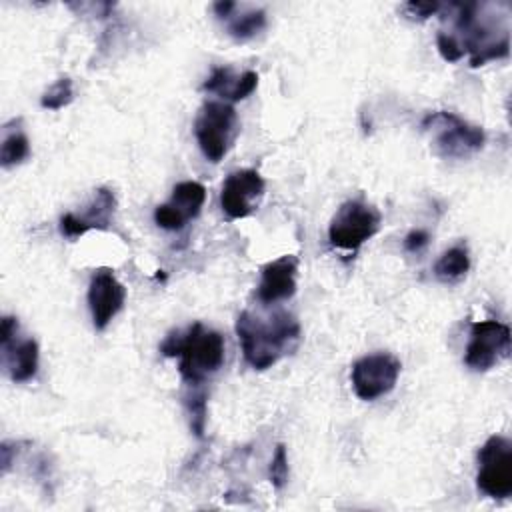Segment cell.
<instances>
[{"instance_id": "obj_1", "label": "cell", "mask_w": 512, "mask_h": 512, "mask_svg": "<svg viewBox=\"0 0 512 512\" xmlns=\"http://www.w3.org/2000/svg\"><path fill=\"white\" fill-rule=\"evenodd\" d=\"M236 334L244 360L254 370H268L298 346L300 324L288 312L262 316L242 310L236 320Z\"/></svg>"}, {"instance_id": "obj_2", "label": "cell", "mask_w": 512, "mask_h": 512, "mask_svg": "<svg viewBox=\"0 0 512 512\" xmlns=\"http://www.w3.org/2000/svg\"><path fill=\"white\" fill-rule=\"evenodd\" d=\"M168 358L178 356V372L186 384H202L224 364V338L220 332L194 322L184 332L176 330L160 344Z\"/></svg>"}, {"instance_id": "obj_3", "label": "cell", "mask_w": 512, "mask_h": 512, "mask_svg": "<svg viewBox=\"0 0 512 512\" xmlns=\"http://www.w3.org/2000/svg\"><path fill=\"white\" fill-rule=\"evenodd\" d=\"M422 128L430 134L432 148L442 158H468L482 150L486 142V134L480 126L446 110L430 112L422 120Z\"/></svg>"}, {"instance_id": "obj_4", "label": "cell", "mask_w": 512, "mask_h": 512, "mask_svg": "<svg viewBox=\"0 0 512 512\" xmlns=\"http://www.w3.org/2000/svg\"><path fill=\"white\" fill-rule=\"evenodd\" d=\"M194 134L206 160L220 162L236 136V110L224 100H208L196 114Z\"/></svg>"}, {"instance_id": "obj_5", "label": "cell", "mask_w": 512, "mask_h": 512, "mask_svg": "<svg viewBox=\"0 0 512 512\" xmlns=\"http://www.w3.org/2000/svg\"><path fill=\"white\" fill-rule=\"evenodd\" d=\"M380 212L362 200L344 202L328 224V240L334 248L356 252L380 230Z\"/></svg>"}, {"instance_id": "obj_6", "label": "cell", "mask_w": 512, "mask_h": 512, "mask_svg": "<svg viewBox=\"0 0 512 512\" xmlns=\"http://www.w3.org/2000/svg\"><path fill=\"white\" fill-rule=\"evenodd\" d=\"M476 486L490 498L512 496V442L506 436H490L478 450Z\"/></svg>"}, {"instance_id": "obj_7", "label": "cell", "mask_w": 512, "mask_h": 512, "mask_svg": "<svg viewBox=\"0 0 512 512\" xmlns=\"http://www.w3.org/2000/svg\"><path fill=\"white\" fill-rule=\"evenodd\" d=\"M400 370V360L388 352H376L358 358L350 370L354 394L366 402L386 396L396 386Z\"/></svg>"}, {"instance_id": "obj_8", "label": "cell", "mask_w": 512, "mask_h": 512, "mask_svg": "<svg viewBox=\"0 0 512 512\" xmlns=\"http://www.w3.org/2000/svg\"><path fill=\"white\" fill-rule=\"evenodd\" d=\"M510 354V328L498 320L474 322L464 362L474 372H486Z\"/></svg>"}, {"instance_id": "obj_9", "label": "cell", "mask_w": 512, "mask_h": 512, "mask_svg": "<svg viewBox=\"0 0 512 512\" xmlns=\"http://www.w3.org/2000/svg\"><path fill=\"white\" fill-rule=\"evenodd\" d=\"M264 190V178L256 170L244 168L230 172L220 190L222 212L232 220L250 216L254 210H258Z\"/></svg>"}, {"instance_id": "obj_10", "label": "cell", "mask_w": 512, "mask_h": 512, "mask_svg": "<svg viewBox=\"0 0 512 512\" xmlns=\"http://www.w3.org/2000/svg\"><path fill=\"white\" fill-rule=\"evenodd\" d=\"M206 202V188L200 182L186 180L178 182L172 190L168 202L156 206L154 222L170 232L182 230L190 220H194Z\"/></svg>"}, {"instance_id": "obj_11", "label": "cell", "mask_w": 512, "mask_h": 512, "mask_svg": "<svg viewBox=\"0 0 512 512\" xmlns=\"http://www.w3.org/2000/svg\"><path fill=\"white\" fill-rule=\"evenodd\" d=\"M124 300L126 288L112 270L102 268L92 274L88 286V306L96 330H104L112 322V318L122 310Z\"/></svg>"}, {"instance_id": "obj_12", "label": "cell", "mask_w": 512, "mask_h": 512, "mask_svg": "<svg viewBox=\"0 0 512 512\" xmlns=\"http://www.w3.org/2000/svg\"><path fill=\"white\" fill-rule=\"evenodd\" d=\"M116 196L108 188L94 190L92 200L84 206L82 214L68 212L60 218V232L66 238H78L88 230H106L112 224Z\"/></svg>"}, {"instance_id": "obj_13", "label": "cell", "mask_w": 512, "mask_h": 512, "mask_svg": "<svg viewBox=\"0 0 512 512\" xmlns=\"http://www.w3.org/2000/svg\"><path fill=\"white\" fill-rule=\"evenodd\" d=\"M296 272L298 258L294 254H284L264 264L256 298L266 306L292 298L296 294Z\"/></svg>"}, {"instance_id": "obj_14", "label": "cell", "mask_w": 512, "mask_h": 512, "mask_svg": "<svg viewBox=\"0 0 512 512\" xmlns=\"http://www.w3.org/2000/svg\"><path fill=\"white\" fill-rule=\"evenodd\" d=\"M258 86V74L254 70H246L242 74H234L230 66H218L204 82V90L218 94L224 100L238 102L248 98Z\"/></svg>"}, {"instance_id": "obj_15", "label": "cell", "mask_w": 512, "mask_h": 512, "mask_svg": "<svg viewBox=\"0 0 512 512\" xmlns=\"http://www.w3.org/2000/svg\"><path fill=\"white\" fill-rule=\"evenodd\" d=\"M2 358L12 382H28L36 376L38 370V344L34 338L16 340V336L4 344Z\"/></svg>"}, {"instance_id": "obj_16", "label": "cell", "mask_w": 512, "mask_h": 512, "mask_svg": "<svg viewBox=\"0 0 512 512\" xmlns=\"http://www.w3.org/2000/svg\"><path fill=\"white\" fill-rule=\"evenodd\" d=\"M470 270V254L466 244H456L448 248L434 264V276L440 282H456Z\"/></svg>"}, {"instance_id": "obj_17", "label": "cell", "mask_w": 512, "mask_h": 512, "mask_svg": "<svg viewBox=\"0 0 512 512\" xmlns=\"http://www.w3.org/2000/svg\"><path fill=\"white\" fill-rule=\"evenodd\" d=\"M238 8V6H236ZM234 8V10H236ZM226 20V30L234 40H250L254 38L258 32H262L266 28V12L262 8H254V10H246L242 14H230Z\"/></svg>"}, {"instance_id": "obj_18", "label": "cell", "mask_w": 512, "mask_h": 512, "mask_svg": "<svg viewBox=\"0 0 512 512\" xmlns=\"http://www.w3.org/2000/svg\"><path fill=\"white\" fill-rule=\"evenodd\" d=\"M4 130L6 134L0 148V164L2 168H12L30 156V142L20 128L10 130V126H4Z\"/></svg>"}, {"instance_id": "obj_19", "label": "cell", "mask_w": 512, "mask_h": 512, "mask_svg": "<svg viewBox=\"0 0 512 512\" xmlns=\"http://www.w3.org/2000/svg\"><path fill=\"white\" fill-rule=\"evenodd\" d=\"M72 100H74L72 80L68 76H62L42 94L40 106L46 110H60V108L68 106Z\"/></svg>"}, {"instance_id": "obj_20", "label": "cell", "mask_w": 512, "mask_h": 512, "mask_svg": "<svg viewBox=\"0 0 512 512\" xmlns=\"http://www.w3.org/2000/svg\"><path fill=\"white\" fill-rule=\"evenodd\" d=\"M268 478H270V484L278 490L288 480V456H286V446L284 444L276 446V452H274V456L270 460V466H268Z\"/></svg>"}, {"instance_id": "obj_21", "label": "cell", "mask_w": 512, "mask_h": 512, "mask_svg": "<svg viewBox=\"0 0 512 512\" xmlns=\"http://www.w3.org/2000/svg\"><path fill=\"white\" fill-rule=\"evenodd\" d=\"M436 46H438V52L440 56L446 60V62H458L464 58V52L460 48V44L456 42V38L448 32H438L436 36Z\"/></svg>"}, {"instance_id": "obj_22", "label": "cell", "mask_w": 512, "mask_h": 512, "mask_svg": "<svg viewBox=\"0 0 512 512\" xmlns=\"http://www.w3.org/2000/svg\"><path fill=\"white\" fill-rule=\"evenodd\" d=\"M190 414H192V430L196 432L198 438H202L204 432V420H206V404H204V394L194 396L192 402L188 404Z\"/></svg>"}, {"instance_id": "obj_23", "label": "cell", "mask_w": 512, "mask_h": 512, "mask_svg": "<svg viewBox=\"0 0 512 512\" xmlns=\"http://www.w3.org/2000/svg\"><path fill=\"white\" fill-rule=\"evenodd\" d=\"M404 10L408 12L410 18L426 20V18L434 16V14L440 10V4H438V2H428V4H424V2H408V4L404 6Z\"/></svg>"}, {"instance_id": "obj_24", "label": "cell", "mask_w": 512, "mask_h": 512, "mask_svg": "<svg viewBox=\"0 0 512 512\" xmlns=\"http://www.w3.org/2000/svg\"><path fill=\"white\" fill-rule=\"evenodd\" d=\"M430 240V234L426 230H412L406 238H404V248L408 252H420Z\"/></svg>"}, {"instance_id": "obj_25", "label": "cell", "mask_w": 512, "mask_h": 512, "mask_svg": "<svg viewBox=\"0 0 512 512\" xmlns=\"http://www.w3.org/2000/svg\"><path fill=\"white\" fill-rule=\"evenodd\" d=\"M234 8H236V4H234V2H228V0L214 4V12H216V16H218L220 20L228 18V16L234 12Z\"/></svg>"}]
</instances>
